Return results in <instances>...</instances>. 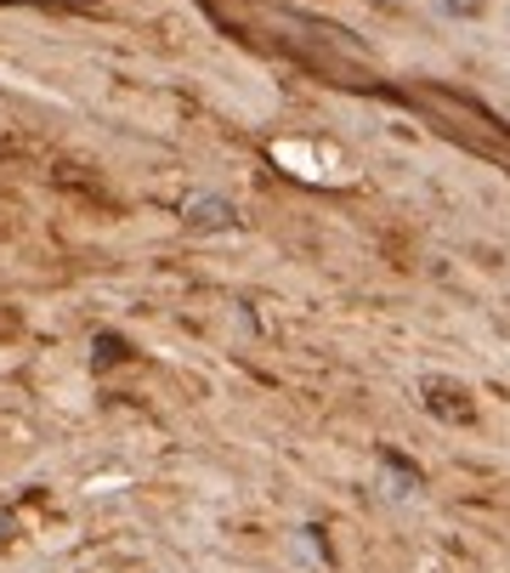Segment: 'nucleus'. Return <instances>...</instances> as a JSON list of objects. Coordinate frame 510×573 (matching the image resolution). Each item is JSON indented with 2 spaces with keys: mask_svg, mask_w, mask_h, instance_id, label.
<instances>
[{
  "mask_svg": "<svg viewBox=\"0 0 510 573\" xmlns=\"http://www.w3.org/2000/svg\"><path fill=\"white\" fill-rule=\"evenodd\" d=\"M420 403H426L437 420H448V426H477V398H471L466 380H453V375L420 380Z\"/></svg>",
  "mask_w": 510,
  "mask_h": 573,
  "instance_id": "1",
  "label": "nucleus"
},
{
  "mask_svg": "<svg viewBox=\"0 0 510 573\" xmlns=\"http://www.w3.org/2000/svg\"><path fill=\"white\" fill-rule=\"evenodd\" d=\"M182 222H187L193 233H227V227H238V211H233V199H222V194H198V199L182 205Z\"/></svg>",
  "mask_w": 510,
  "mask_h": 573,
  "instance_id": "2",
  "label": "nucleus"
},
{
  "mask_svg": "<svg viewBox=\"0 0 510 573\" xmlns=\"http://www.w3.org/2000/svg\"><path fill=\"white\" fill-rule=\"evenodd\" d=\"M437 12H442V18H459V23H471V18L488 12V0H437Z\"/></svg>",
  "mask_w": 510,
  "mask_h": 573,
  "instance_id": "3",
  "label": "nucleus"
},
{
  "mask_svg": "<svg viewBox=\"0 0 510 573\" xmlns=\"http://www.w3.org/2000/svg\"><path fill=\"white\" fill-rule=\"evenodd\" d=\"M114 358H125V341H114V336H96V358H91V364H96V369H109Z\"/></svg>",
  "mask_w": 510,
  "mask_h": 573,
  "instance_id": "4",
  "label": "nucleus"
},
{
  "mask_svg": "<svg viewBox=\"0 0 510 573\" xmlns=\"http://www.w3.org/2000/svg\"><path fill=\"white\" fill-rule=\"evenodd\" d=\"M7 529H12V522H7V516H0V540H7Z\"/></svg>",
  "mask_w": 510,
  "mask_h": 573,
  "instance_id": "5",
  "label": "nucleus"
}]
</instances>
